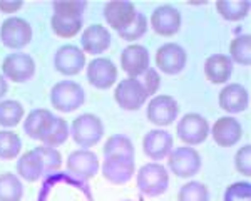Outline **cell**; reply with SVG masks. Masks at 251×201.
<instances>
[{
    "label": "cell",
    "instance_id": "4",
    "mask_svg": "<svg viewBox=\"0 0 251 201\" xmlns=\"http://www.w3.org/2000/svg\"><path fill=\"white\" fill-rule=\"evenodd\" d=\"M168 166L177 178H193L201 171L203 159L201 154L191 146H181L168 156Z\"/></svg>",
    "mask_w": 251,
    "mask_h": 201
},
{
    "label": "cell",
    "instance_id": "13",
    "mask_svg": "<svg viewBox=\"0 0 251 201\" xmlns=\"http://www.w3.org/2000/svg\"><path fill=\"white\" fill-rule=\"evenodd\" d=\"M99 158L89 150L72 151L67 156V171L77 179H92L99 171Z\"/></svg>",
    "mask_w": 251,
    "mask_h": 201
},
{
    "label": "cell",
    "instance_id": "9",
    "mask_svg": "<svg viewBox=\"0 0 251 201\" xmlns=\"http://www.w3.org/2000/svg\"><path fill=\"white\" fill-rule=\"evenodd\" d=\"M35 74V62L25 52L9 54L2 62V75L15 84L27 82Z\"/></svg>",
    "mask_w": 251,
    "mask_h": 201
},
{
    "label": "cell",
    "instance_id": "42",
    "mask_svg": "<svg viewBox=\"0 0 251 201\" xmlns=\"http://www.w3.org/2000/svg\"><path fill=\"white\" fill-rule=\"evenodd\" d=\"M126 201H131V200H126Z\"/></svg>",
    "mask_w": 251,
    "mask_h": 201
},
{
    "label": "cell",
    "instance_id": "28",
    "mask_svg": "<svg viewBox=\"0 0 251 201\" xmlns=\"http://www.w3.org/2000/svg\"><path fill=\"white\" fill-rule=\"evenodd\" d=\"M102 152H104V158H109V156H129V158H134L136 156L134 144L124 134L111 136L106 141V144H104Z\"/></svg>",
    "mask_w": 251,
    "mask_h": 201
},
{
    "label": "cell",
    "instance_id": "16",
    "mask_svg": "<svg viewBox=\"0 0 251 201\" xmlns=\"http://www.w3.org/2000/svg\"><path fill=\"white\" fill-rule=\"evenodd\" d=\"M174 139L171 132L164 129H152L143 138V151L149 159L163 161L174 150Z\"/></svg>",
    "mask_w": 251,
    "mask_h": 201
},
{
    "label": "cell",
    "instance_id": "25",
    "mask_svg": "<svg viewBox=\"0 0 251 201\" xmlns=\"http://www.w3.org/2000/svg\"><path fill=\"white\" fill-rule=\"evenodd\" d=\"M52 119H54V114L49 109H34L24 121V131L29 138L40 141V138L46 134L47 127L50 126Z\"/></svg>",
    "mask_w": 251,
    "mask_h": 201
},
{
    "label": "cell",
    "instance_id": "2",
    "mask_svg": "<svg viewBox=\"0 0 251 201\" xmlns=\"http://www.w3.org/2000/svg\"><path fill=\"white\" fill-rule=\"evenodd\" d=\"M71 136L77 146L92 148L102 139L104 124L99 116L86 112V114H80L72 121Z\"/></svg>",
    "mask_w": 251,
    "mask_h": 201
},
{
    "label": "cell",
    "instance_id": "33",
    "mask_svg": "<svg viewBox=\"0 0 251 201\" xmlns=\"http://www.w3.org/2000/svg\"><path fill=\"white\" fill-rule=\"evenodd\" d=\"M209 191L206 184L200 183V181H189L181 186L179 193H177V201H208Z\"/></svg>",
    "mask_w": 251,
    "mask_h": 201
},
{
    "label": "cell",
    "instance_id": "38",
    "mask_svg": "<svg viewBox=\"0 0 251 201\" xmlns=\"http://www.w3.org/2000/svg\"><path fill=\"white\" fill-rule=\"evenodd\" d=\"M137 79H139L141 84L144 86V89H146V92H148L149 98L154 96L157 92V89H159V86H161V77H159V74H157V71L154 69V67H148V71H146L144 74H141Z\"/></svg>",
    "mask_w": 251,
    "mask_h": 201
},
{
    "label": "cell",
    "instance_id": "19",
    "mask_svg": "<svg viewBox=\"0 0 251 201\" xmlns=\"http://www.w3.org/2000/svg\"><path fill=\"white\" fill-rule=\"evenodd\" d=\"M149 67V52L144 46L131 44L121 54V69L129 77H139Z\"/></svg>",
    "mask_w": 251,
    "mask_h": 201
},
{
    "label": "cell",
    "instance_id": "7",
    "mask_svg": "<svg viewBox=\"0 0 251 201\" xmlns=\"http://www.w3.org/2000/svg\"><path fill=\"white\" fill-rule=\"evenodd\" d=\"M0 40L9 49H24L32 40V27L22 17H9L0 25Z\"/></svg>",
    "mask_w": 251,
    "mask_h": 201
},
{
    "label": "cell",
    "instance_id": "27",
    "mask_svg": "<svg viewBox=\"0 0 251 201\" xmlns=\"http://www.w3.org/2000/svg\"><path fill=\"white\" fill-rule=\"evenodd\" d=\"M216 10L225 20L238 22L250 14V2L246 0H220L216 2Z\"/></svg>",
    "mask_w": 251,
    "mask_h": 201
},
{
    "label": "cell",
    "instance_id": "3",
    "mask_svg": "<svg viewBox=\"0 0 251 201\" xmlns=\"http://www.w3.org/2000/svg\"><path fill=\"white\" fill-rule=\"evenodd\" d=\"M86 100L82 86L74 80H60L50 89V104L60 112H72L79 109Z\"/></svg>",
    "mask_w": 251,
    "mask_h": 201
},
{
    "label": "cell",
    "instance_id": "18",
    "mask_svg": "<svg viewBox=\"0 0 251 201\" xmlns=\"http://www.w3.org/2000/svg\"><path fill=\"white\" fill-rule=\"evenodd\" d=\"M111 40L112 37L107 27L100 25V24H92V25L86 27L80 35V46H82L84 54L99 55L111 47Z\"/></svg>",
    "mask_w": 251,
    "mask_h": 201
},
{
    "label": "cell",
    "instance_id": "1",
    "mask_svg": "<svg viewBox=\"0 0 251 201\" xmlns=\"http://www.w3.org/2000/svg\"><path fill=\"white\" fill-rule=\"evenodd\" d=\"M136 183L144 196H149V198L161 196L169 186L168 170L159 163H148L137 171Z\"/></svg>",
    "mask_w": 251,
    "mask_h": 201
},
{
    "label": "cell",
    "instance_id": "23",
    "mask_svg": "<svg viewBox=\"0 0 251 201\" xmlns=\"http://www.w3.org/2000/svg\"><path fill=\"white\" fill-rule=\"evenodd\" d=\"M233 74V62L228 55L214 54L204 62V75L211 84H226Z\"/></svg>",
    "mask_w": 251,
    "mask_h": 201
},
{
    "label": "cell",
    "instance_id": "34",
    "mask_svg": "<svg viewBox=\"0 0 251 201\" xmlns=\"http://www.w3.org/2000/svg\"><path fill=\"white\" fill-rule=\"evenodd\" d=\"M148 32V17L143 14V12H137L134 20L129 24L126 29L119 30V37L123 40H127V42H134V40L141 39L143 35Z\"/></svg>",
    "mask_w": 251,
    "mask_h": 201
},
{
    "label": "cell",
    "instance_id": "6",
    "mask_svg": "<svg viewBox=\"0 0 251 201\" xmlns=\"http://www.w3.org/2000/svg\"><path fill=\"white\" fill-rule=\"evenodd\" d=\"M176 134L186 146H198L209 136V124L204 116L189 112L181 118L176 126Z\"/></svg>",
    "mask_w": 251,
    "mask_h": 201
},
{
    "label": "cell",
    "instance_id": "15",
    "mask_svg": "<svg viewBox=\"0 0 251 201\" xmlns=\"http://www.w3.org/2000/svg\"><path fill=\"white\" fill-rule=\"evenodd\" d=\"M151 27L161 37H173L181 29V14L173 5H159L151 14Z\"/></svg>",
    "mask_w": 251,
    "mask_h": 201
},
{
    "label": "cell",
    "instance_id": "5",
    "mask_svg": "<svg viewBox=\"0 0 251 201\" xmlns=\"http://www.w3.org/2000/svg\"><path fill=\"white\" fill-rule=\"evenodd\" d=\"M148 92L137 77H126L114 89V100L124 111H137L148 100Z\"/></svg>",
    "mask_w": 251,
    "mask_h": 201
},
{
    "label": "cell",
    "instance_id": "22",
    "mask_svg": "<svg viewBox=\"0 0 251 201\" xmlns=\"http://www.w3.org/2000/svg\"><path fill=\"white\" fill-rule=\"evenodd\" d=\"M137 14L134 3L131 2H109L104 5V19H106L107 25L114 30H123L129 24L134 20Z\"/></svg>",
    "mask_w": 251,
    "mask_h": 201
},
{
    "label": "cell",
    "instance_id": "24",
    "mask_svg": "<svg viewBox=\"0 0 251 201\" xmlns=\"http://www.w3.org/2000/svg\"><path fill=\"white\" fill-rule=\"evenodd\" d=\"M50 27L57 37L60 39H72L77 35L82 29V15H72V14H60L54 12L50 19Z\"/></svg>",
    "mask_w": 251,
    "mask_h": 201
},
{
    "label": "cell",
    "instance_id": "11",
    "mask_svg": "<svg viewBox=\"0 0 251 201\" xmlns=\"http://www.w3.org/2000/svg\"><path fill=\"white\" fill-rule=\"evenodd\" d=\"M54 67L62 75H77L86 67V54L80 47L72 44L62 46L54 55Z\"/></svg>",
    "mask_w": 251,
    "mask_h": 201
},
{
    "label": "cell",
    "instance_id": "41",
    "mask_svg": "<svg viewBox=\"0 0 251 201\" xmlns=\"http://www.w3.org/2000/svg\"><path fill=\"white\" fill-rule=\"evenodd\" d=\"M7 91H9V84H7L5 77H3V75L0 74V99H2L3 96L7 94Z\"/></svg>",
    "mask_w": 251,
    "mask_h": 201
},
{
    "label": "cell",
    "instance_id": "26",
    "mask_svg": "<svg viewBox=\"0 0 251 201\" xmlns=\"http://www.w3.org/2000/svg\"><path fill=\"white\" fill-rule=\"evenodd\" d=\"M69 136H71V129L67 126V121L64 118H59V116H54L50 126L47 127L46 134L40 138V143L49 148H57L60 144L66 143Z\"/></svg>",
    "mask_w": 251,
    "mask_h": 201
},
{
    "label": "cell",
    "instance_id": "30",
    "mask_svg": "<svg viewBox=\"0 0 251 201\" xmlns=\"http://www.w3.org/2000/svg\"><path fill=\"white\" fill-rule=\"evenodd\" d=\"M229 59L240 66L248 67L251 64V35H238L229 44Z\"/></svg>",
    "mask_w": 251,
    "mask_h": 201
},
{
    "label": "cell",
    "instance_id": "35",
    "mask_svg": "<svg viewBox=\"0 0 251 201\" xmlns=\"http://www.w3.org/2000/svg\"><path fill=\"white\" fill-rule=\"evenodd\" d=\"M223 201H251V184L248 181H238L226 188Z\"/></svg>",
    "mask_w": 251,
    "mask_h": 201
},
{
    "label": "cell",
    "instance_id": "40",
    "mask_svg": "<svg viewBox=\"0 0 251 201\" xmlns=\"http://www.w3.org/2000/svg\"><path fill=\"white\" fill-rule=\"evenodd\" d=\"M24 7L22 2L15 0V2H9V0H0V12L3 14H15L17 10H20Z\"/></svg>",
    "mask_w": 251,
    "mask_h": 201
},
{
    "label": "cell",
    "instance_id": "21",
    "mask_svg": "<svg viewBox=\"0 0 251 201\" xmlns=\"http://www.w3.org/2000/svg\"><path fill=\"white\" fill-rule=\"evenodd\" d=\"M17 175L27 183H37L49 175L46 163H44L37 148L20 156V159L17 161Z\"/></svg>",
    "mask_w": 251,
    "mask_h": 201
},
{
    "label": "cell",
    "instance_id": "36",
    "mask_svg": "<svg viewBox=\"0 0 251 201\" xmlns=\"http://www.w3.org/2000/svg\"><path fill=\"white\" fill-rule=\"evenodd\" d=\"M37 150L40 152V156H42L44 163H46L49 175L60 170V166H62V156H60V152L55 150V148H49V146H44L42 144V146H39Z\"/></svg>",
    "mask_w": 251,
    "mask_h": 201
},
{
    "label": "cell",
    "instance_id": "31",
    "mask_svg": "<svg viewBox=\"0 0 251 201\" xmlns=\"http://www.w3.org/2000/svg\"><path fill=\"white\" fill-rule=\"evenodd\" d=\"M24 106L19 100H2L0 102V126L3 127H15L24 119Z\"/></svg>",
    "mask_w": 251,
    "mask_h": 201
},
{
    "label": "cell",
    "instance_id": "8",
    "mask_svg": "<svg viewBox=\"0 0 251 201\" xmlns=\"http://www.w3.org/2000/svg\"><path fill=\"white\" fill-rule=\"evenodd\" d=\"M179 114V104L171 96H154L146 107V118L156 126H171Z\"/></svg>",
    "mask_w": 251,
    "mask_h": 201
},
{
    "label": "cell",
    "instance_id": "32",
    "mask_svg": "<svg viewBox=\"0 0 251 201\" xmlns=\"http://www.w3.org/2000/svg\"><path fill=\"white\" fill-rule=\"evenodd\" d=\"M22 150V141L14 131H0V159L10 161L17 158Z\"/></svg>",
    "mask_w": 251,
    "mask_h": 201
},
{
    "label": "cell",
    "instance_id": "10",
    "mask_svg": "<svg viewBox=\"0 0 251 201\" xmlns=\"http://www.w3.org/2000/svg\"><path fill=\"white\" fill-rule=\"evenodd\" d=\"M188 54L179 44L168 42L156 50V67L168 75H176L184 71Z\"/></svg>",
    "mask_w": 251,
    "mask_h": 201
},
{
    "label": "cell",
    "instance_id": "39",
    "mask_svg": "<svg viewBox=\"0 0 251 201\" xmlns=\"http://www.w3.org/2000/svg\"><path fill=\"white\" fill-rule=\"evenodd\" d=\"M54 12L60 14H72V15H82L86 10V2H77V0H71V2H54Z\"/></svg>",
    "mask_w": 251,
    "mask_h": 201
},
{
    "label": "cell",
    "instance_id": "37",
    "mask_svg": "<svg viewBox=\"0 0 251 201\" xmlns=\"http://www.w3.org/2000/svg\"><path fill=\"white\" fill-rule=\"evenodd\" d=\"M234 168L243 176H251V146L245 144L234 154Z\"/></svg>",
    "mask_w": 251,
    "mask_h": 201
},
{
    "label": "cell",
    "instance_id": "17",
    "mask_svg": "<svg viewBox=\"0 0 251 201\" xmlns=\"http://www.w3.org/2000/svg\"><path fill=\"white\" fill-rule=\"evenodd\" d=\"M211 136L214 143L221 148H233L243 138L241 123L233 116H223L218 121H214L211 127Z\"/></svg>",
    "mask_w": 251,
    "mask_h": 201
},
{
    "label": "cell",
    "instance_id": "14",
    "mask_svg": "<svg viewBox=\"0 0 251 201\" xmlns=\"http://www.w3.org/2000/svg\"><path fill=\"white\" fill-rule=\"evenodd\" d=\"M87 80L96 89H109L117 80V67L111 59L96 57L87 64Z\"/></svg>",
    "mask_w": 251,
    "mask_h": 201
},
{
    "label": "cell",
    "instance_id": "12",
    "mask_svg": "<svg viewBox=\"0 0 251 201\" xmlns=\"http://www.w3.org/2000/svg\"><path fill=\"white\" fill-rule=\"evenodd\" d=\"M136 163L129 156H109L104 158L102 176L112 184H126L134 178Z\"/></svg>",
    "mask_w": 251,
    "mask_h": 201
},
{
    "label": "cell",
    "instance_id": "20",
    "mask_svg": "<svg viewBox=\"0 0 251 201\" xmlns=\"http://www.w3.org/2000/svg\"><path fill=\"white\" fill-rule=\"evenodd\" d=\"M220 107L226 111L228 114H238L248 109L250 106V94L245 86L241 84H228L220 91V98H218Z\"/></svg>",
    "mask_w": 251,
    "mask_h": 201
},
{
    "label": "cell",
    "instance_id": "29",
    "mask_svg": "<svg viewBox=\"0 0 251 201\" xmlns=\"http://www.w3.org/2000/svg\"><path fill=\"white\" fill-rule=\"evenodd\" d=\"M24 196L22 181L14 173L0 175V201H20Z\"/></svg>",
    "mask_w": 251,
    "mask_h": 201
}]
</instances>
